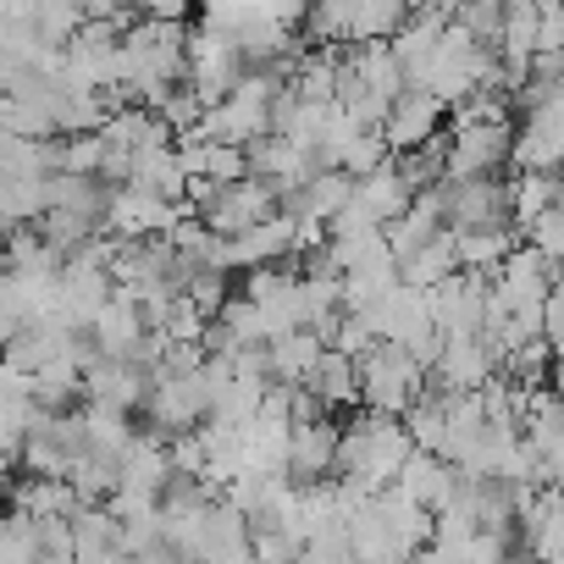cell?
I'll return each instance as SVG.
<instances>
[{"label":"cell","instance_id":"obj_1","mask_svg":"<svg viewBox=\"0 0 564 564\" xmlns=\"http://www.w3.org/2000/svg\"><path fill=\"white\" fill-rule=\"evenodd\" d=\"M410 454H415V437H410L404 415L366 410L355 426H344L338 476H355V481L388 487V481H399V470H404V459H410Z\"/></svg>","mask_w":564,"mask_h":564},{"label":"cell","instance_id":"obj_2","mask_svg":"<svg viewBox=\"0 0 564 564\" xmlns=\"http://www.w3.org/2000/svg\"><path fill=\"white\" fill-rule=\"evenodd\" d=\"M188 199H194V210L216 227V232H243V227H254V221H265V216H276L282 205H276V183L271 177H232V183H216V177H194V188H188Z\"/></svg>","mask_w":564,"mask_h":564},{"label":"cell","instance_id":"obj_3","mask_svg":"<svg viewBox=\"0 0 564 564\" xmlns=\"http://www.w3.org/2000/svg\"><path fill=\"white\" fill-rule=\"evenodd\" d=\"M426 366L410 355V344H393L382 338L366 360H360V388H366V410H388V415H404L421 393H426Z\"/></svg>","mask_w":564,"mask_h":564},{"label":"cell","instance_id":"obj_4","mask_svg":"<svg viewBox=\"0 0 564 564\" xmlns=\"http://www.w3.org/2000/svg\"><path fill=\"white\" fill-rule=\"evenodd\" d=\"M249 73V56L238 51L232 29L221 23H205L188 34V84L205 95V106H221Z\"/></svg>","mask_w":564,"mask_h":564},{"label":"cell","instance_id":"obj_5","mask_svg":"<svg viewBox=\"0 0 564 564\" xmlns=\"http://www.w3.org/2000/svg\"><path fill=\"white\" fill-rule=\"evenodd\" d=\"M514 161V122L509 117H470L448 122V177H487Z\"/></svg>","mask_w":564,"mask_h":564},{"label":"cell","instance_id":"obj_6","mask_svg":"<svg viewBox=\"0 0 564 564\" xmlns=\"http://www.w3.org/2000/svg\"><path fill=\"white\" fill-rule=\"evenodd\" d=\"M144 415L150 426L161 432H194L205 415H210V382H205V366L194 371H155L150 382V399H144Z\"/></svg>","mask_w":564,"mask_h":564},{"label":"cell","instance_id":"obj_7","mask_svg":"<svg viewBox=\"0 0 564 564\" xmlns=\"http://www.w3.org/2000/svg\"><path fill=\"white\" fill-rule=\"evenodd\" d=\"M117 300V271H111V260H100V254H89V249H78V254H67V265H62V322H73V327H95V316L106 311Z\"/></svg>","mask_w":564,"mask_h":564},{"label":"cell","instance_id":"obj_8","mask_svg":"<svg viewBox=\"0 0 564 564\" xmlns=\"http://www.w3.org/2000/svg\"><path fill=\"white\" fill-rule=\"evenodd\" d=\"M448 199V227H498L514 221V177L503 183L498 172L487 177H448L443 183Z\"/></svg>","mask_w":564,"mask_h":564},{"label":"cell","instance_id":"obj_9","mask_svg":"<svg viewBox=\"0 0 564 564\" xmlns=\"http://www.w3.org/2000/svg\"><path fill=\"white\" fill-rule=\"evenodd\" d=\"M487 289H492V271H448L437 289H432V316L443 333H481L487 327Z\"/></svg>","mask_w":564,"mask_h":564},{"label":"cell","instance_id":"obj_10","mask_svg":"<svg viewBox=\"0 0 564 564\" xmlns=\"http://www.w3.org/2000/svg\"><path fill=\"white\" fill-rule=\"evenodd\" d=\"M188 558H254V525L227 492H216L205 503L194 542H188Z\"/></svg>","mask_w":564,"mask_h":564},{"label":"cell","instance_id":"obj_11","mask_svg":"<svg viewBox=\"0 0 564 564\" xmlns=\"http://www.w3.org/2000/svg\"><path fill=\"white\" fill-rule=\"evenodd\" d=\"M514 166L564 172V89L547 95L542 106H531L525 122L514 128Z\"/></svg>","mask_w":564,"mask_h":564},{"label":"cell","instance_id":"obj_12","mask_svg":"<svg viewBox=\"0 0 564 564\" xmlns=\"http://www.w3.org/2000/svg\"><path fill=\"white\" fill-rule=\"evenodd\" d=\"M382 338H393V344H421L426 333H437V316H432V289H415V282H393L388 289V300L366 316Z\"/></svg>","mask_w":564,"mask_h":564},{"label":"cell","instance_id":"obj_13","mask_svg":"<svg viewBox=\"0 0 564 564\" xmlns=\"http://www.w3.org/2000/svg\"><path fill=\"white\" fill-rule=\"evenodd\" d=\"M503 371V360H498V349H492V338L487 333H448V344H443V360H437V382L443 388H481V382H492Z\"/></svg>","mask_w":564,"mask_h":564},{"label":"cell","instance_id":"obj_14","mask_svg":"<svg viewBox=\"0 0 564 564\" xmlns=\"http://www.w3.org/2000/svg\"><path fill=\"white\" fill-rule=\"evenodd\" d=\"M338 448H344V426H333V415H322V421H294L289 476H294V481L338 476Z\"/></svg>","mask_w":564,"mask_h":564},{"label":"cell","instance_id":"obj_15","mask_svg":"<svg viewBox=\"0 0 564 564\" xmlns=\"http://www.w3.org/2000/svg\"><path fill=\"white\" fill-rule=\"evenodd\" d=\"M443 111H448V100H437L432 89H404V95L393 100L388 122H382V133H388L393 155H399V150H415V144H426V139H437Z\"/></svg>","mask_w":564,"mask_h":564},{"label":"cell","instance_id":"obj_16","mask_svg":"<svg viewBox=\"0 0 564 564\" xmlns=\"http://www.w3.org/2000/svg\"><path fill=\"white\" fill-rule=\"evenodd\" d=\"M73 536H78V564H117L128 558V525L111 503H84L73 509Z\"/></svg>","mask_w":564,"mask_h":564},{"label":"cell","instance_id":"obj_17","mask_svg":"<svg viewBox=\"0 0 564 564\" xmlns=\"http://www.w3.org/2000/svg\"><path fill=\"white\" fill-rule=\"evenodd\" d=\"M459 465L448 459V454H437V448H415L410 459H404V470H399V487L410 492V498H421L426 509H443L454 492H459Z\"/></svg>","mask_w":564,"mask_h":564},{"label":"cell","instance_id":"obj_18","mask_svg":"<svg viewBox=\"0 0 564 564\" xmlns=\"http://www.w3.org/2000/svg\"><path fill=\"white\" fill-rule=\"evenodd\" d=\"M443 227H448V199H443V183H437V188L415 194V205H410L399 221H388V243H393V254L404 260V254H415L421 243H432Z\"/></svg>","mask_w":564,"mask_h":564},{"label":"cell","instance_id":"obj_19","mask_svg":"<svg viewBox=\"0 0 564 564\" xmlns=\"http://www.w3.org/2000/svg\"><path fill=\"white\" fill-rule=\"evenodd\" d=\"M360 205L388 227V221H399V216L415 205V183L404 177V166H399V161H382V166L360 172Z\"/></svg>","mask_w":564,"mask_h":564},{"label":"cell","instance_id":"obj_20","mask_svg":"<svg viewBox=\"0 0 564 564\" xmlns=\"http://www.w3.org/2000/svg\"><path fill=\"white\" fill-rule=\"evenodd\" d=\"M144 333H150V322H144L139 300L122 294V282H117V300L95 316V344H100V355H133V349L144 344Z\"/></svg>","mask_w":564,"mask_h":564},{"label":"cell","instance_id":"obj_21","mask_svg":"<svg viewBox=\"0 0 564 564\" xmlns=\"http://www.w3.org/2000/svg\"><path fill=\"white\" fill-rule=\"evenodd\" d=\"M62 150H67L62 139H29V133L0 128V166H7V177H56Z\"/></svg>","mask_w":564,"mask_h":564},{"label":"cell","instance_id":"obj_22","mask_svg":"<svg viewBox=\"0 0 564 564\" xmlns=\"http://www.w3.org/2000/svg\"><path fill=\"white\" fill-rule=\"evenodd\" d=\"M520 426H525V443L547 459L558 443H564V388H525V415H520Z\"/></svg>","mask_w":564,"mask_h":564},{"label":"cell","instance_id":"obj_23","mask_svg":"<svg viewBox=\"0 0 564 564\" xmlns=\"http://www.w3.org/2000/svg\"><path fill=\"white\" fill-rule=\"evenodd\" d=\"M333 410H344V404H366V388H360V360L349 355V349H333L327 344V355L316 360V371L305 377Z\"/></svg>","mask_w":564,"mask_h":564},{"label":"cell","instance_id":"obj_24","mask_svg":"<svg viewBox=\"0 0 564 564\" xmlns=\"http://www.w3.org/2000/svg\"><path fill=\"white\" fill-rule=\"evenodd\" d=\"M322 355H327V338H322L316 327L276 333V338H271V377H276V382H305Z\"/></svg>","mask_w":564,"mask_h":564},{"label":"cell","instance_id":"obj_25","mask_svg":"<svg viewBox=\"0 0 564 564\" xmlns=\"http://www.w3.org/2000/svg\"><path fill=\"white\" fill-rule=\"evenodd\" d=\"M525 232L514 221H498V227H454V243H459V265L470 271H498L503 254L520 243Z\"/></svg>","mask_w":564,"mask_h":564},{"label":"cell","instance_id":"obj_26","mask_svg":"<svg viewBox=\"0 0 564 564\" xmlns=\"http://www.w3.org/2000/svg\"><path fill=\"white\" fill-rule=\"evenodd\" d=\"M84 426H89V448L95 454H111V459H122L128 448H133V410H122V404H106V399H84Z\"/></svg>","mask_w":564,"mask_h":564},{"label":"cell","instance_id":"obj_27","mask_svg":"<svg viewBox=\"0 0 564 564\" xmlns=\"http://www.w3.org/2000/svg\"><path fill=\"white\" fill-rule=\"evenodd\" d=\"M448 271H459L454 227H443L432 243H421L415 254H404V260H399V276H404V282H415V289H437V282H443Z\"/></svg>","mask_w":564,"mask_h":564},{"label":"cell","instance_id":"obj_28","mask_svg":"<svg viewBox=\"0 0 564 564\" xmlns=\"http://www.w3.org/2000/svg\"><path fill=\"white\" fill-rule=\"evenodd\" d=\"M448 23H454V18H443V12H432V7H415V12L399 23V34H393V51L404 56V67H410V73H415V67H421V62H426V56L443 45Z\"/></svg>","mask_w":564,"mask_h":564},{"label":"cell","instance_id":"obj_29","mask_svg":"<svg viewBox=\"0 0 564 564\" xmlns=\"http://www.w3.org/2000/svg\"><path fill=\"white\" fill-rule=\"evenodd\" d=\"M558 183H564V172H547V166H520L514 172V227L520 232H531V221L558 205Z\"/></svg>","mask_w":564,"mask_h":564},{"label":"cell","instance_id":"obj_30","mask_svg":"<svg viewBox=\"0 0 564 564\" xmlns=\"http://www.w3.org/2000/svg\"><path fill=\"white\" fill-rule=\"evenodd\" d=\"M0 564H45V542H40V514H29L23 503H12L7 525H0Z\"/></svg>","mask_w":564,"mask_h":564},{"label":"cell","instance_id":"obj_31","mask_svg":"<svg viewBox=\"0 0 564 564\" xmlns=\"http://www.w3.org/2000/svg\"><path fill=\"white\" fill-rule=\"evenodd\" d=\"M45 210H51L45 177H7V188H0V216H7V227H34Z\"/></svg>","mask_w":564,"mask_h":564},{"label":"cell","instance_id":"obj_32","mask_svg":"<svg viewBox=\"0 0 564 564\" xmlns=\"http://www.w3.org/2000/svg\"><path fill=\"white\" fill-rule=\"evenodd\" d=\"M404 18H410L404 0H355V18H349V45H366V40H393Z\"/></svg>","mask_w":564,"mask_h":564},{"label":"cell","instance_id":"obj_33","mask_svg":"<svg viewBox=\"0 0 564 564\" xmlns=\"http://www.w3.org/2000/svg\"><path fill=\"white\" fill-rule=\"evenodd\" d=\"M0 128H7V133H29V139L62 133L56 111H51L45 100H29V95H7V106H0Z\"/></svg>","mask_w":564,"mask_h":564},{"label":"cell","instance_id":"obj_34","mask_svg":"<svg viewBox=\"0 0 564 564\" xmlns=\"http://www.w3.org/2000/svg\"><path fill=\"white\" fill-rule=\"evenodd\" d=\"M388 150H393V144H388V133H382V128H360V133L338 150V166H349V172L360 177V172L382 166V161H388Z\"/></svg>","mask_w":564,"mask_h":564},{"label":"cell","instance_id":"obj_35","mask_svg":"<svg viewBox=\"0 0 564 564\" xmlns=\"http://www.w3.org/2000/svg\"><path fill=\"white\" fill-rule=\"evenodd\" d=\"M62 172H84V177H100L106 166V133H62Z\"/></svg>","mask_w":564,"mask_h":564},{"label":"cell","instance_id":"obj_36","mask_svg":"<svg viewBox=\"0 0 564 564\" xmlns=\"http://www.w3.org/2000/svg\"><path fill=\"white\" fill-rule=\"evenodd\" d=\"M183 289H188V300L216 322V316H221V305H227V271H221V265H194Z\"/></svg>","mask_w":564,"mask_h":564},{"label":"cell","instance_id":"obj_37","mask_svg":"<svg viewBox=\"0 0 564 564\" xmlns=\"http://www.w3.org/2000/svg\"><path fill=\"white\" fill-rule=\"evenodd\" d=\"M382 344V333L366 322V316H355V311H344V322H338V333H333V349H349L355 360H366L371 349Z\"/></svg>","mask_w":564,"mask_h":564},{"label":"cell","instance_id":"obj_38","mask_svg":"<svg viewBox=\"0 0 564 564\" xmlns=\"http://www.w3.org/2000/svg\"><path fill=\"white\" fill-rule=\"evenodd\" d=\"M531 243H542L553 260H564V205H553V210H542L536 221H531V232H525Z\"/></svg>","mask_w":564,"mask_h":564},{"label":"cell","instance_id":"obj_39","mask_svg":"<svg viewBox=\"0 0 564 564\" xmlns=\"http://www.w3.org/2000/svg\"><path fill=\"white\" fill-rule=\"evenodd\" d=\"M547 481H558V487H564V443L547 454Z\"/></svg>","mask_w":564,"mask_h":564}]
</instances>
